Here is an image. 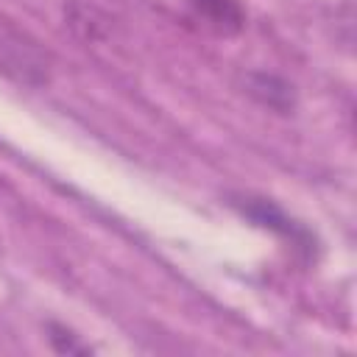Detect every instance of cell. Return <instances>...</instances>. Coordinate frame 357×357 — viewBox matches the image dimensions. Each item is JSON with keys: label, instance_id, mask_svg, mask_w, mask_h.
<instances>
[{"label": "cell", "instance_id": "cell-1", "mask_svg": "<svg viewBox=\"0 0 357 357\" xmlns=\"http://www.w3.org/2000/svg\"><path fill=\"white\" fill-rule=\"evenodd\" d=\"M190 6L218 33H237L245 22V11L237 0H190Z\"/></svg>", "mask_w": 357, "mask_h": 357}, {"label": "cell", "instance_id": "cell-2", "mask_svg": "<svg viewBox=\"0 0 357 357\" xmlns=\"http://www.w3.org/2000/svg\"><path fill=\"white\" fill-rule=\"evenodd\" d=\"M248 92L254 98H259L271 109H279V112H290L293 109V86H287L284 81H279L273 75H251Z\"/></svg>", "mask_w": 357, "mask_h": 357}]
</instances>
